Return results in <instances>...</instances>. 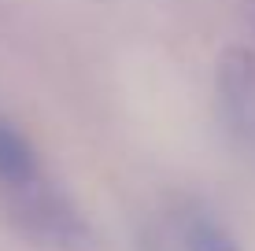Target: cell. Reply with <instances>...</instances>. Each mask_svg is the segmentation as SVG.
I'll use <instances>...</instances> for the list:
<instances>
[{"label":"cell","mask_w":255,"mask_h":251,"mask_svg":"<svg viewBox=\"0 0 255 251\" xmlns=\"http://www.w3.org/2000/svg\"><path fill=\"white\" fill-rule=\"evenodd\" d=\"M33 177H41V163L33 155V144L11 122L0 118V192L4 188H19Z\"/></svg>","instance_id":"obj_3"},{"label":"cell","mask_w":255,"mask_h":251,"mask_svg":"<svg viewBox=\"0 0 255 251\" xmlns=\"http://www.w3.org/2000/svg\"><path fill=\"white\" fill-rule=\"evenodd\" d=\"M218 111L226 129L244 144L255 148V56L233 48L218 63Z\"/></svg>","instance_id":"obj_2"},{"label":"cell","mask_w":255,"mask_h":251,"mask_svg":"<svg viewBox=\"0 0 255 251\" xmlns=\"http://www.w3.org/2000/svg\"><path fill=\"white\" fill-rule=\"evenodd\" d=\"M181 240H185V251H241V244L226 233V226H222V222H215L207 211L185 214Z\"/></svg>","instance_id":"obj_4"},{"label":"cell","mask_w":255,"mask_h":251,"mask_svg":"<svg viewBox=\"0 0 255 251\" xmlns=\"http://www.w3.org/2000/svg\"><path fill=\"white\" fill-rule=\"evenodd\" d=\"M4 203L11 222L37 244H48L56 251H93V233L85 218L59 188L48 185L45 174L19 188H4Z\"/></svg>","instance_id":"obj_1"}]
</instances>
